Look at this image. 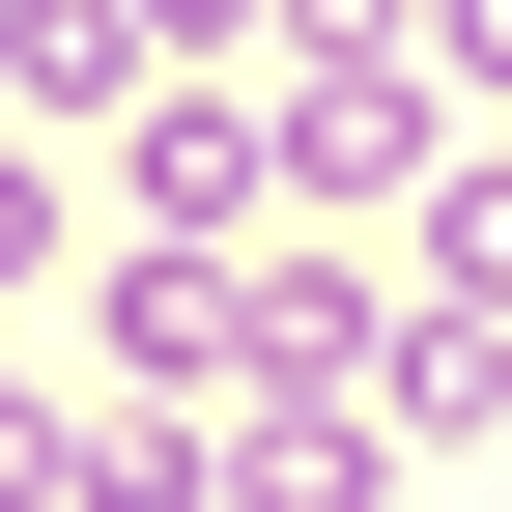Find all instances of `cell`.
<instances>
[{"label": "cell", "mask_w": 512, "mask_h": 512, "mask_svg": "<svg viewBox=\"0 0 512 512\" xmlns=\"http://www.w3.org/2000/svg\"><path fill=\"white\" fill-rule=\"evenodd\" d=\"M285 171H313V200L427 171V86H399V29H313V114H285Z\"/></svg>", "instance_id": "6da1fadb"}, {"label": "cell", "mask_w": 512, "mask_h": 512, "mask_svg": "<svg viewBox=\"0 0 512 512\" xmlns=\"http://www.w3.org/2000/svg\"><path fill=\"white\" fill-rule=\"evenodd\" d=\"M114 171H143V256H171V228L256 200V114H228V86H143V114H114Z\"/></svg>", "instance_id": "7a4b0ae2"}, {"label": "cell", "mask_w": 512, "mask_h": 512, "mask_svg": "<svg viewBox=\"0 0 512 512\" xmlns=\"http://www.w3.org/2000/svg\"><path fill=\"white\" fill-rule=\"evenodd\" d=\"M0 114H143V0H29L0 29Z\"/></svg>", "instance_id": "3957f363"}, {"label": "cell", "mask_w": 512, "mask_h": 512, "mask_svg": "<svg viewBox=\"0 0 512 512\" xmlns=\"http://www.w3.org/2000/svg\"><path fill=\"white\" fill-rule=\"evenodd\" d=\"M57 484H86V456H57V399H0V512H57Z\"/></svg>", "instance_id": "277c9868"}, {"label": "cell", "mask_w": 512, "mask_h": 512, "mask_svg": "<svg viewBox=\"0 0 512 512\" xmlns=\"http://www.w3.org/2000/svg\"><path fill=\"white\" fill-rule=\"evenodd\" d=\"M29 256H57V171H29V143H0V285H29Z\"/></svg>", "instance_id": "5b68a950"}, {"label": "cell", "mask_w": 512, "mask_h": 512, "mask_svg": "<svg viewBox=\"0 0 512 512\" xmlns=\"http://www.w3.org/2000/svg\"><path fill=\"white\" fill-rule=\"evenodd\" d=\"M143 29H228V0H143Z\"/></svg>", "instance_id": "8992f818"}]
</instances>
